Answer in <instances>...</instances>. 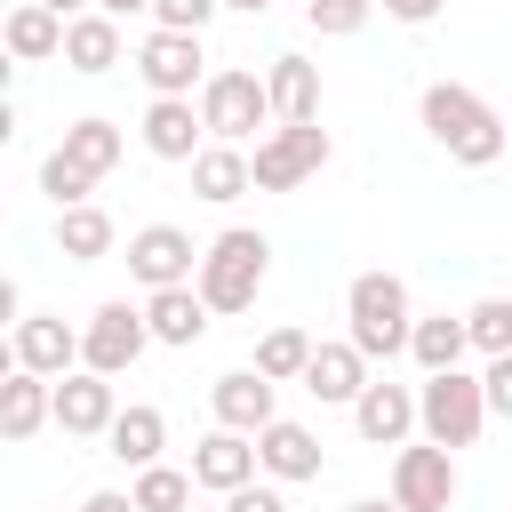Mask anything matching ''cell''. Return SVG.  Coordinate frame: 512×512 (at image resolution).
<instances>
[{
    "instance_id": "19",
    "label": "cell",
    "mask_w": 512,
    "mask_h": 512,
    "mask_svg": "<svg viewBox=\"0 0 512 512\" xmlns=\"http://www.w3.org/2000/svg\"><path fill=\"white\" fill-rule=\"evenodd\" d=\"M368 384H376V376H368V352H360L352 336H344V344H320L312 368H304V392H312V400H344V408H352Z\"/></svg>"
},
{
    "instance_id": "38",
    "label": "cell",
    "mask_w": 512,
    "mask_h": 512,
    "mask_svg": "<svg viewBox=\"0 0 512 512\" xmlns=\"http://www.w3.org/2000/svg\"><path fill=\"white\" fill-rule=\"evenodd\" d=\"M80 512H136V496H120V488H96Z\"/></svg>"
},
{
    "instance_id": "17",
    "label": "cell",
    "mask_w": 512,
    "mask_h": 512,
    "mask_svg": "<svg viewBox=\"0 0 512 512\" xmlns=\"http://www.w3.org/2000/svg\"><path fill=\"white\" fill-rule=\"evenodd\" d=\"M352 424H360V440H368V448H400V440L416 432V392L376 376V384L352 400Z\"/></svg>"
},
{
    "instance_id": "8",
    "label": "cell",
    "mask_w": 512,
    "mask_h": 512,
    "mask_svg": "<svg viewBox=\"0 0 512 512\" xmlns=\"http://www.w3.org/2000/svg\"><path fill=\"white\" fill-rule=\"evenodd\" d=\"M128 272L160 296V288H192L200 280V248H192V232L184 224H144V232H128Z\"/></svg>"
},
{
    "instance_id": "23",
    "label": "cell",
    "mask_w": 512,
    "mask_h": 512,
    "mask_svg": "<svg viewBox=\"0 0 512 512\" xmlns=\"http://www.w3.org/2000/svg\"><path fill=\"white\" fill-rule=\"evenodd\" d=\"M144 320H152V344H200L208 336V296L200 288H160V296H144Z\"/></svg>"
},
{
    "instance_id": "31",
    "label": "cell",
    "mask_w": 512,
    "mask_h": 512,
    "mask_svg": "<svg viewBox=\"0 0 512 512\" xmlns=\"http://www.w3.org/2000/svg\"><path fill=\"white\" fill-rule=\"evenodd\" d=\"M464 328H472V352L504 360V352H512V296H480V304L464 312Z\"/></svg>"
},
{
    "instance_id": "7",
    "label": "cell",
    "mask_w": 512,
    "mask_h": 512,
    "mask_svg": "<svg viewBox=\"0 0 512 512\" xmlns=\"http://www.w3.org/2000/svg\"><path fill=\"white\" fill-rule=\"evenodd\" d=\"M248 168H256V192H296L304 176L328 168V128H320V120H304V128H272V136L248 152Z\"/></svg>"
},
{
    "instance_id": "21",
    "label": "cell",
    "mask_w": 512,
    "mask_h": 512,
    "mask_svg": "<svg viewBox=\"0 0 512 512\" xmlns=\"http://www.w3.org/2000/svg\"><path fill=\"white\" fill-rule=\"evenodd\" d=\"M0 40H8V56H16V64H48V56H64V16H56V8H40V0H16Z\"/></svg>"
},
{
    "instance_id": "39",
    "label": "cell",
    "mask_w": 512,
    "mask_h": 512,
    "mask_svg": "<svg viewBox=\"0 0 512 512\" xmlns=\"http://www.w3.org/2000/svg\"><path fill=\"white\" fill-rule=\"evenodd\" d=\"M40 8H56V16H64V24H72V16H88V8H96V0H40Z\"/></svg>"
},
{
    "instance_id": "20",
    "label": "cell",
    "mask_w": 512,
    "mask_h": 512,
    "mask_svg": "<svg viewBox=\"0 0 512 512\" xmlns=\"http://www.w3.org/2000/svg\"><path fill=\"white\" fill-rule=\"evenodd\" d=\"M256 464L272 472V480H320V440H312V424H264L256 432Z\"/></svg>"
},
{
    "instance_id": "26",
    "label": "cell",
    "mask_w": 512,
    "mask_h": 512,
    "mask_svg": "<svg viewBox=\"0 0 512 512\" xmlns=\"http://www.w3.org/2000/svg\"><path fill=\"white\" fill-rule=\"evenodd\" d=\"M408 352H416V368L424 376H448V368H464V352H472V328L464 320H416V336H408Z\"/></svg>"
},
{
    "instance_id": "9",
    "label": "cell",
    "mask_w": 512,
    "mask_h": 512,
    "mask_svg": "<svg viewBox=\"0 0 512 512\" xmlns=\"http://www.w3.org/2000/svg\"><path fill=\"white\" fill-rule=\"evenodd\" d=\"M392 504L400 512H448L456 504V448H400L392 456Z\"/></svg>"
},
{
    "instance_id": "16",
    "label": "cell",
    "mask_w": 512,
    "mask_h": 512,
    "mask_svg": "<svg viewBox=\"0 0 512 512\" xmlns=\"http://www.w3.org/2000/svg\"><path fill=\"white\" fill-rule=\"evenodd\" d=\"M40 424H56V384L32 376V368H8V384H0V440L24 448Z\"/></svg>"
},
{
    "instance_id": "30",
    "label": "cell",
    "mask_w": 512,
    "mask_h": 512,
    "mask_svg": "<svg viewBox=\"0 0 512 512\" xmlns=\"http://www.w3.org/2000/svg\"><path fill=\"white\" fill-rule=\"evenodd\" d=\"M192 472H176V464H152V472H136V512H192Z\"/></svg>"
},
{
    "instance_id": "37",
    "label": "cell",
    "mask_w": 512,
    "mask_h": 512,
    "mask_svg": "<svg viewBox=\"0 0 512 512\" xmlns=\"http://www.w3.org/2000/svg\"><path fill=\"white\" fill-rule=\"evenodd\" d=\"M384 16H392V24H432L440 0H384Z\"/></svg>"
},
{
    "instance_id": "14",
    "label": "cell",
    "mask_w": 512,
    "mask_h": 512,
    "mask_svg": "<svg viewBox=\"0 0 512 512\" xmlns=\"http://www.w3.org/2000/svg\"><path fill=\"white\" fill-rule=\"evenodd\" d=\"M208 408H216V424H224V432H248V440H256L264 424H280V408H272V376H256V368L216 376Z\"/></svg>"
},
{
    "instance_id": "25",
    "label": "cell",
    "mask_w": 512,
    "mask_h": 512,
    "mask_svg": "<svg viewBox=\"0 0 512 512\" xmlns=\"http://www.w3.org/2000/svg\"><path fill=\"white\" fill-rule=\"evenodd\" d=\"M192 192H200V200H216V208H224V200H240V192H256L248 152H240V144H208V152L192 160Z\"/></svg>"
},
{
    "instance_id": "29",
    "label": "cell",
    "mask_w": 512,
    "mask_h": 512,
    "mask_svg": "<svg viewBox=\"0 0 512 512\" xmlns=\"http://www.w3.org/2000/svg\"><path fill=\"white\" fill-rule=\"evenodd\" d=\"M312 352H320V344H312L304 328H264V344H256V376H272V384H288V376H296V384H304Z\"/></svg>"
},
{
    "instance_id": "34",
    "label": "cell",
    "mask_w": 512,
    "mask_h": 512,
    "mask_svg": "<svg viewBox=\"0 0 512 512\" xmlns=\"http://www.w3.org/2000/svg\"><path fill=\"white\" fill-rule=\"evenodd\" d=\"M224 0H152V16H160V32H200L208 16H216Z\"/></svg>"
},
{
    "instance_id": "36",
    "label": "cell",
    "mask_w": 512,
    "mask_h": 512,
    "mask_svg": "<svg viewBox=\"0 0 512 512\" xmlns=\"http://www.w3.org/2000/svg\"><path fill=\"white\" fill-rule=\"evenodd\" d=\"M224 512H288V496H280V488H256V480H248L240 496H224Z\"/></svg>"
},
{
    "instance_id": "6",
    "label": "cell",
    "mask_w": 512,
    "mask_h": 512,
    "mask_svg": "<svg viewBox=\"0 0 512 512\" xmlns=\"http://www.w3.org/2000/svg\"><path fill=\"white\" fill-rule=\"evenodd\" d=\"M144 344H152V320H144V304H96L88 312V328H80V368H96V376H128L136 360H144Z\"/></svg>"
},
{
    "instance_id": "10",
    "label": "cell",
    "mask_w": 512,
    "mask_h": 512,
    "mask_svg": "<svg viewBox=\"0 0 512 512\" xmlns=\"http://www.w3.org/2000/svg\"><path fill=\"white\" fill-rule=\"evenodd\" d=\"M8 360L56 384V376H72V368H80V328H64L56 312H24V320H16V336H8Z\"/></svg>"
},
{
    "instance_id": "1",
    "label": "cell",
    "mask_w": 512,
    "mask_h": 512,
    "mask_svg": "<svg viewBox=\"0 0 512 512\" xmlns=\"http://www.w3.org/2000/svg\"><path fill=\"white\" fill-rule=\"evenodd\" d=\"M416 112H424V136H432L448 160H464V168L504 160V120H496V104H488V96H472L464 80H432Z\"/></svg>"
},
{
    "instance_id": "35",
    "label": "cell",
    "mask_w": 512,
    "mask_h": 512,
    "mask_svg": "<svg viewBox=\"0 0 512 512\" xmlns=\"http://www.w3.org/2000/svg\"><path fill=\"white\" fill-rule=\"evenodd\" d=\"M480 384H488V416H512V352H504V360H488V376H480Z\"/></svg>"
},
{
    "instance_id": "3",
    "label": "cell",
    "mask_w": 512,
    "mask_h": 512,
    "mask_svg": "<svg viewBox=\"0 0 512 512\" xmlns=\"http://www.w3.org/2000/svg\"><path fill=\"white\" fill-rule=\"evenodd\" d=\"M344 320H352V344H360L368 360H392V352H408V336H416L408 280H400V272H360V280L344 288Z\"/></svg>"
},
{
    "instance_id": "5",
    "label": "cell",
    "mask_w": 512,
    "mask_h": 512,
    "mask_svg": "<svg viewBox=\"0 0 512 512\" xmlns=\"http://www.w3.org/2000/svg\"><path fill=\"white\" fill-rule=\"evenodd\" d=\"M200 120H208V136L216 144H240V136H256L264 120H272V88L256 80V72H208L200 80Z\"/></svg>"
},
{
    "instance_id": "41",
    "label": "cell",
    "mask_w": 512,
    "mask_h": 512,
    "mask_svg": "<svg viewBox=\"0 0 512 512\" xmlns=\"http://www.w3.org/2000/svg\"><path fill=\"white\" fill-rule=\"evenodd\" d=\"M104 16H136V8H152V0H96Z\"/></svg>"
},
{
    "instance_id": "42",
    "label": "cell",
    "mask_w": 512,
    "mask_h": 512,
    "mask_svg": "<svg viewBox=\"0 0 512 512\" xmlns=\"http://www.w3.org/2000/svg\"><path fill=\"white\" fill-rule=\"evenodd\" d=\"M224 8H240V16H264V8H272V0H224Z\"/></svg>"
},
{
    "instance_id": "24",
    "label": "cell",
    "mask_w": 512,
    "mask_h": 512,
    "mask_svg": "<svg viewBox=\"0 0 512 512\" xmlns=\"http://www.w3.org/2000/svg\"><path fill=\"white\" fill-rule=\"evenodd\" d=\"M104 448H112L120 464L152 472V464H160V448H168V416H160V408H120V416H112V432H104Z\"/></svg>"
},
{
    "instance_id": "43",
    "label": "cell",
    "mask_w": 512,
    "mask_h": 512,
    "mask_svg": "<svg viewBox=\"0 0 512 512\" xmlns=\"http://www.w3.org/2000/svg\"><path fill=\"white\" fill-rule=\"evenodd\" d=\"M192 512H208V504H192Z\"/></svg>"
},
{
    "instance_id": "2",
    "label": "cell",
    "mask_w": 512,
    "mask_h": 512,
    "mask_svg": "<svg viewBox=\"0 0 512 512\" xmlns=\"http://www.w3.org/2000/svg\"><path fill=\"white\" fill-rule=\"evenodd\" d=\"M264 272H272V240L248 232V224H232V232H216L200 248V280L192 288L208 296V312H248L256 288H264Z\"/></svg>"
},
{
    "instance_id": "33",
    "label": "cell",
    "mask_w": 512,
    "mask_h": 512,
    "mask_svg": "<svg viewBox=\"0 0 512 512\" xmlns=\"http://www.w3.org/2000/svg\"><path fill=\"white\" fill-rule=\"evenodd\" d=\"M304 16H312L320 40H352V32H368L376 0H304Z\"/></svg>"
},
{
    "instance_id": "13",
    "label": "cell",
    "mask_w": 512,
    "mask_h": 512,
    "mask_svg": "<svg viewBox=\"0 0 512 512\" xmlns=\"http://www.w3.org/2000/svg\"><path fill=\"white\" fill-rule=\"evenodd\" d=\"M200 32H152L144 48H136V72H144V88L152 96H192V80H200Z\"/></svg>"
},
{
    "instance_id": "32",
    "label": "cell",
    "mask_w": 512,
    "mask_h": 512,
    "mask_svg": "<svg viewBox=\"0 0 512 512\" xmlns=\"http://www.w3.org/2000/svg\"><path fill=\"white\" fill-rule=\"evenodd\" d=\"M40 192H48V200H56V216H64V208H88V192H96V176H88L80 160H64V152H48V160H40Z\"/></svg>"
},
{
    "instance_id": "12",
    "label": "cell",
    "mask_w": 512,
    "mask_h": 512,
    "mask_svg": "<svg viewBox=\"0 0 512 512\" xmlns=\"http://www.w3.org/2000/svg\"><path fill=\"white\" fill-rule=\"evenodd\" d=\"M200 136H208V120H200L192 96H152V104H144V152H152V160H184V168H192V160L208 152Z\"/></svg>"
},
{
    "instance_id": "22",
    "label": "cell",
    "mask_w": 512,
    "mask_h": 512,
    "mask_svg": "<svg viewBox=\"0 0 512 512\" xmlns=\"http://www.w3.org/2000/svg\"><path fill=\"white\" fill-rule=\"evenodd\" d=\"M64 64H72V72H88V80H96V72H112V64H120V16H104V8L72 16V24H64Z\"/></svg>"
},
{
    "instance_id": "18",
    "label": "cell",
    "mask_w": 512,
    "mask_h": 512,
    "mask_svg": "<svg viewBox=\"0 0 512 512\" xmlns=\"http://www.w3.org/2000/svg\"><path fill=\"white\" fill-rule=\"evenodd\" d=\"M264 88H272V120H280V128L320 120V64H312V56H272Z\"/></svg>"
},
{
    "instance_id": "40",
    "label": "cell",
    "mask_w": 512,
    "mask_h": 512,
    "mask_svg": "<svg viewBox=\"0 0 512 512\" xmlns=\"http://www.w3.org/2000/svg\"><path fill=\"white\" fill-rule=\"evenodd\" d=\"M344 512H400L392 496H360V504H344Z\"/></svg>"
},
{
    "instance_id": "15",
    "label": "cell",
    "mask_w": 512,
    "mask_h": 512,
    "mask_svg": "<svg viewBox=\"0 0 512 512\" xmlns=\"http://www.w3.org/2000/svg\"><path fill=\"white\" fill-rule=\"evenodd\" d=\"M256 472H264V464H256V440H248V432H224V424H216V432L192 448V480L216 488V496H240Z\"/></svg>"
},
{
    "instance_id": "27",
    "label": "cell",
    "mask_w": 512,
    "mask_h": 512,
    "mask_svg": "<svg viewBox=\"0 0 512 512\" xmlns=\"http://www.w3.org/2000/svg\"><path fill=\"white\" fill-rule=\"evenodd\" d=\"M56 152H64V160H80L88 176H112V168H120V152H128V136H120L112 120H72Z\"/></svg>"
},
{
    "instance_id": "28",
    "label": "cell",
    "mask_w": 512,
    "mask_h": 512,
    "mask_svg": "<svg viewBox=\"0 0 512 512\" xmlns=\"http://www.w3.org/2000/svg\"><path fill=\"white\" fill-rule=\"evenodd\" d=\"M56 256H72V264L112 256V216H104V208H64V216H56Z\"/></svg>"
},
{
    "instance_id": "11",
    "label": "cell",
    "mask_w": 512,
    "mask_h": 512,
    "mask_svg": "<svg viewBox=\"0 0 512 512\" xmlns=\"http://www.w3.org/2000/svg\"><path fill=\"white\" fill-rule=\"evenodd\" d=\"M112 416H120L112 376H96V368L56 376V432H72V440H104V432H112Z\"/></svg>"
},
{
    "instance_id": "4",
    "label": "cell",
    "mask_w": 512,
    "mask_h": 512,
    "mask_svg": "<svg viewBox=\"0 0 512 512\" xmlns=\"http://www.w3.org/2000/svg\"><path fill=\"white\" fill-rule=\"evenodd\" d=\"M416 424H424V440H432V448H472V440H480V424H488V384H480V376H464V368L424 376V384H416Z\"/></svg>"
}]
</instances>
